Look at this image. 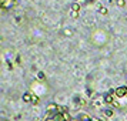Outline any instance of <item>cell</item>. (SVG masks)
Wrapping results in <instances>:
<instances>
[{
    "label": "cell",
    "instance_id": "obj_1",
    "mask_svg": "<svg viewBox=\"0 0 127 121\" xmlns=\"http://www.w3.org/2000/svg\"><path fill=\"white\" fill-rule=\"evenodd\" d=\"M109 40H110V34L104 29L94 30L92 33V36H90V41H92L93 46H96V47L106 46V44L109 43Z\"/></svg>",
    "mask_w": 127,
    "mask_h": 121
},
{
    "label": "cell",
    "instance_id": "obj_2",
    "mask_svg": "<svg viewBox=\"0 0 127 121\" xmlns=\"http://www.w3.org/2000/svg\"><path fill=\"white\" fill-rule=\"evenodd\" d=\"M30 93L34 94V96H37V97H41V96H44L47 93V86L44 83L36 80V81H33L32 86H30Z\"/></svg>",
    "mask_w": 127,
    "mask_h": 121
},
{
    "label": "cell",
    "instance_id": "obj_3",
    "mask_svg": "<svg viewBox=\"0 0 127 121\" xmlns=\"http://www.w3.org/2000/svg\"><path fill=\"white\" fill-rule=\"evenodd\" d=\"M114 96L117 98H124L127 97V86H120L114 90Z\"/></svg>",
    "mask_w": 127,
    "mask_h": 121
},
{
    "label": "cell",
    "instance_id": "obj_4",
    "mask_svg": "<svg viewBox=\"0 0 127 121\" xmlns=\"http://www.w3.org/2000/svg\"><path fill=\"white\" fill-rule=\"evenodd\" d=\"M16 4V0H0V6L3 10H9Z\"/></svg>",
    "mask_w": 127,
    "mask_h": 121
},
{
    "label": "cell",
    "instance_id": "obj_5",
    "mask_svg": "<svg viewBox=\"0 0 127 121\" xmlns=\"http://www.w3.org/2000/svg\"><path fill=\"white\" fill-rule=\"evenodd\" d=\"M52 118H53V121H66V114H63V113H56Z\"/></svg>",
    "mask_w": 127,
    "mask_h": 121
},
{
    "label": "cell",
    "instance_id": "obj_6",
    "mask_svg": "<svg viewBox=\"0 0 127 121\" xmlns=\"http://www.w3.org/2000/svg\"><path fill=\"white\" fill-rule=\"evenodd\" d=\"M76 118H77L79 121H92V117H90V115H87L86 113H80Z\"/></svg>",
    "mask_w": 127,
    "mask_h": 121
},
{
    "label": "cell",
    "instance_id": "obj_7",
    "mask_svg": "<svg viewBox=\"0 0 127 121\" xmlns=\"http://www.w3.org/2000/svg\"><path fill=\"white\" fill-rule=\"evenodd\" d=\"M23 101L24 103H33V94H32V93L23 94Z\"/></svg>",
    "mask_w": 127,
    "mask_h": 121
},
{
    "label": "cell",
    "instance_id": "obj_8",
    "mask_svg": "<svg viewBox=\"0 0 127 121\" xmlns=\"http://www.w3.org/2000/svg\"><path fill=\"white\" fill-rule=\"evenodd\" d=\"M104 103H107V104H113V103H114V98H113V94H107V96L104 97Z\"/></svg>",
    "mask_w": 127,
    "mask_h": 121
},
{
    "label": "cell",
    "instance_id": "obj_9",
    "mask_svg": "<svg viewBox=\"0 0 127 121\" xmlns=\"http://www.w3.org/2000/svg\"><path fill=\"white\" fill-rule=\"evenodd\" d=\"M37 81H41V83L46 81V75H44L43 71H39V73H37Z\"/></svg>",
    "mask_w": 127,
    "mask_h": 121
},
{
    "label": "cell",
    "instance_id": "obj_10",
    "mask_svg": "<svg viewBox=\"0 0 127 121\" xmlns=\"http://www.w3.org/2000/svg\"><path fill=\"white\" fill-rule=\"evenodd\" d=\"M104 115H106V117H113V115H114V110H111V108L104 110Z\"/></svg>",
    "mask_w": 127,
    "mask_h": 121
},
{
    "label": "cell",
    "instance_id": "obj_11",
    "mask_svg": "<svg viewBox=\"0 0 127 121\" xmlns=\"http://www.w3.org/2000/svg\"><path fill=\"white\" fill-rule=\"evenodd\" d=\"M71 10L79 13V10H80V4H79V3H73V4H71Z\"/></svg>",
    "mask_w": 127,
    "mask_h": 121
},
{
    "label": "cell",
    "instance_id": "obj_12",
    "mask_svg": "<svg viewBox=\"0 0 127 121\" xmlns=\"http://www.w3.org/2000/svg\"><path fill=\"white\" fill-rule=\"evenodd\" d=\"M116 3H117V6H119V7H123L124 4H126V0H117Z\"/></svg>",
    "mask_w": 127,
    "mask_h": 121
},
{
    "label": "cell",
    "instance_id": "obj_13",
    "mask_svg": "<svg viewBox=\"0 0 127 121\" xmlns=\"http://www.w3.org/2000/svg\"><path fill=\"white\" fill-rule=\"evenodd\" d=\"M39 101H40V100H39V97L33 94V104H39Z\"/></svg>",
    "mask_w": 127,
    "mask_h": 121
},
{
    "label": "cell",
    "instance_id": "obj_14",
    "mask_svg": "<svg viewBox=\"0 0 127 121\" xmlns=\"http://www.w3.org/2000/svg\"><path fill=\"white\" fill-rule=\"evenodd\" d=\"M63 31H64V34H66V36H71V30H70V29H64Z\"/></svg>",
    "mask_w": 127,
    "mask_h": 121
},
{
    "label": "cell",
    "instance_id": "obj_15",
    "mask_svg": "<svg viewBox=\"0 0 127 121\" xmlns=\"http://www.w3.org/2000/svg\"><path fill=\"white\" fill-rule=\"evenodd\" d=\"M100 14H107V9L106 7H101L100 9Z\"/></svg>",
    "mask_w": 127,
    "mask_h": 121
},
{
    "label": "cell",
    "instance_id": "obj_16",
    "mask_svg": "<svg viewBox=\"0 0 127 121\" xmlns=\"http://www.w3.org/2000/svg\"><path fill=\"white\" fill-rule=\"evenodd\" d=\"M79 16V13L77 12H71V17H77Z\"/></svg>",
    "mask_w": 127,
    "mask_h": 121
},
{
    "label": "cell",
    "instance_id": "obj_17",
    "mask_svg": "<svg viewBox=\"0 0 127 121\" xmlns=\"http://www.w3.org/2000/svg\"><path fill=\"white\" fill-rule=\"evenodd\" d=\"M41 121H53V118H49L47 117V118H44V120H41Z\"/></svg>",
    "mask_w": 127,
    "mask_h": 121
},
{
    "label": "cell",
    "instance_id": "obj_18",
    "mask_svg": "<svg viewBox=\"0 0 127 121\" xmlns=\"http://www.w3.org/2000/svg\"><path fill=\"white\" fill-rule=\"evenodd\" d=\"M3 121H6V120H3Z\"/></svg>",
    "mask_w": 127,
    "mask_h": 121
}]
</instances>
